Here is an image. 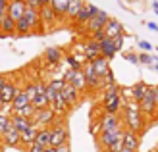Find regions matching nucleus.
<instances>
[{
  "instance_id": "obj_15",
  "label": "nucleus",
  "mask_w": 158,
  "mask_h": 152,
  "mask_svg": "<svg viewBox=\"0 0 158 152\" xmlns=\"http://www.w3.org/2000/svg\"><path fill=\"white\" fill-rule=\"evenodd\" d=\"M23 18H25V19L29 21V25H31V29H33V31H37V29H41V27H43V21H41V12H39L37 8L27 6V10H25V14H23ZM43 29H44V27H43Z\"/></svg>"
},
{
  "instance_id": "obj_9",
  "label": "nucleus",
  "mask_w": 158,
  "mask_h": 152,
  "mask_svg": "<svg viewBox=\"0 0 158 152\" xmlns=\"http://www.w3.org/2000/svg\"><path fill=\"white\" fill-rule=\"evenodd\" d=\"M43 60H44L46 66H58V64L64 60V52H62V48H58V46H48L43 54Z\"/></svg>"
},
{
  "instance_id": "obj_45",
  "label": "nucleus",
  "mask_w": 158,
  "mask_h": 152,
  "mask_svg": "<svg viewBox=\"0 0 158 152\" xmlns=\"http://www.w3.org/2000/svg\"><path fill=\"white\" fill-rule=\"evenodd\" d=\"M8 83H10V75H0V91H2Z\"/></svg>"
},
{
  "instance_id": "obj_42",
  "label": "nucleus",
  "mask_w": 158,
  "mask_h": 152,
  "mask_svg": "<svg viewBox=\"0 0 158 152\" xmlns=\"http://www.w3.org/2000/svg\"><path fill=\"white\" fill-rule=\"evenodd\" d=\"M43 150H44V146L37 145V142H33V145H29V146H27V152H43Z\"/></svg>"
},
{
  "instance_id": "obj_29",
  "label": "nucleus",
  "mask_w": 158,
  "mask_h": 152,
  "mask_svg": "<svg viewBox=\"0 0 158 152\" xmlns=\"http://www.w3.org/2000/svg\"><path fill=\"white\" fill-rule=\"evenodd\" d=\"M31 33H33V29H31L29 21L25 18L15 19V35H31Z\"/></svg>"
},
{
  "instance_id": "obj_22",
  "label": "nucleus",
  "mask_w": 158,
  "mask_h": 152,
  "mask_svg": "<svg viewBox=\"0 0 158 152\" xmlns=\"http://www.w3.org/2000/svg\"><path fill=\"white\" fill-rule=\"evenodd\" d=\"M18 91H19V87L15 85L14 81H10L2 91H0V98H2L6 104H12V100H14V97L18 94Z\"/></svg>"
},
{
  "instance_id": "obj_17",
  "label": "nucleus",
  "mask_w": 158,
  "mask_h": 152,
  "mask_svg": "<svg viewBox=\"0 0 158 152\" xmlns=\"http://www.w3.org/2000/svg\"><path fill=\"white\" fill-rule=\"evenodd\" d=\"M50 108L54 110V114H56L58 117H62V116H66L68 112H69V104H68V102L64 100V97H62V94L58 92V94H56V98L50 102Z\"/></svg>"
},
{
  "instance_id": "obj_46",
  "label": "nucleus",
  "mask_w": 158,
  "mask_h": 152,
  "mask_svg": "<svg viewBox=\"0 0 158 152\" xmlns=\"http://www.w3.org/2000/svg\"><path fill=\"white\" fill-rule=\"evenodd\" d=\"M27 6H31V8H37V10H41V8H43L41 0H27Z\"/></svg>"
},
{
  "instance_id": "obj_43",
  "label": "nucleus",
  "mask_w": 158,
  "mask_h": 152,
  "mask_svg": "<svg viewBox=\"0 0 158 152\" xmlns=\"http://www.w3.org/2000/svg\"><path fill=\"white\" fill-rule=\"evenodd\" d=\"M54 150H56V152H72V150H69V142H64V145L54 146Z\"/></svg>"
},
{
  "instance_id": "obj_7",
  "label": "nucleus",
  "mask_w": 158,
  "mask_h": 152,
  "mask_svg": "<svg viewBox=\"0 0 158 152\" xmlns=\"http://www.w3.org/2000/svg\"><path fill=\"white\" fill-rule=\"evenodd\" d=\"M98 123H100V131H112V129H118V127H123L120 116L118 114H106V112H104V116L98 119Z\"/></svg>"
},
{
  "instance_id": "obj_31",
  "label": "nucleus",
  "mask_w": 158,
  "mask_h": 152,
  "mask_svg": "<svg viewBox=\"0 0 158 152\" xmlns=\"http://www.w3.org/2000/svg\"><path fill=\"white\" fill-rule=\"evenodd\" d=\"M83 0H69V6H68V12H66V15L68 18H72V19H75V15L79 14V10L83 8Z\"/></svg>"
},
{
  "instance_id": "obj_14",
  "label": "nucleus",
  "mask_w": 158,
  "mask_h": 152,
  "mask_svg": "<svg viewBox=\"0 0 158 152\" xmlns=\"http://www.w3.org/2000/svg\"><path fill=\"white\" fill-rule=\"evenodd\" d=\"M0 139H2V145H4V146H12V148H14V146H19V145H21V133L15 129L14 125H12Z\"/></svg>"
},
{
  "instance_id": "obj_26",
  "label": "nucleus",
  "mask_w": 158,
  "mask_h": 152,
  "mask_svg": "<svg viewBox=\"0 0 158 152\" xmlns=\"http://www.w3.org/2000/svg\"><path fill=\"white\" fill-rule=\"evenodd\" d=\"M37 131H39L37 125H31V127H27L25 131H21V145H25V146L33 145L35 137H37Z\"/></svg>"
},
{
  "instance_id": "obj_36",
  "label": "nucleus",
  "mask_w": 158,
  "mask_h": 152,
  "mask_svg": "<svg viewBox=\"0 0 158 152\" xmlns=\"http://www.w3.org/2000/svg\"><path fill=\"white\" fill-rule=\"evenodd\" d=\"M27 92V97H29V100H33L35 97H37V83H29V85H25V89H23Z\"/></svg>"
},
{
  "instance_id": "obj_37",
  "label": "nucleus",
  "mask_w": 158,
  "mask_h": 152,
  "mask_svg": "<svg viewBox=\"0 0 158 152\" xmlns=\"http://www.w3.org/2000/svg\"><path fill=\"white\" fill-rule=\"evenodd\" d=\"M48 85L52 87L54 91H58V92H60L62 89H64V85H66V81H64V77H62V79H52V81H50Z\"/></svg>"
},
{
  "instance_id": "obj_55",
  "label": "nucleus",
  "mask_w": 158,
  "mask_h": 152,
  "mask_svg": "<svg viewBox=\"0 0 158 152\" xmlns=\"http://www.w3.org/2000/svg\"><path fill=\"white\" fill-rule=\"evenodd\" d=\"M154 152H158V148H156V150H154Z\"/></svg>"
},
{
  "instance_id": "obj_51",
  "label": "nucleus",
  "mask_w": 158,
  "mask_h": 152,
  "mask_svg": "<svg viewBox=\"0 0 158 152\" xmlns=\"http://www.w3.org/2000/svg\"><path fill=\"white\" fill-rule=\"evenodd\" d=\"M152 10H154V14L158 15V2H152Z\"/></svg>"
},
{
  "instance_id": "obj_16",
  "label": "nucleus",
  "mask_w": 158,
  "mask_h": 152,
  "mask_svg": "<svg viewBox=\"0 0 158 152\" xmlns=\"http://www.w3.org/2000/svg\"><path fill=\"white\" fill-rule=\"evenodd\" d=\"M98 44H100V56H104V58H108V60L116 56L118 48H116V44H114V39L104 37L102 41H98Z\"/></svg>"
},
{
  "instance_id": "obj_3",
  "label": "nucleus",
  "mask_w": 158,
  "mask_h": 152,
  "mask_svg": "<svg viewBox=\"0 0 158 152\" xmlns=\"http://www.w3.org/2000/svg\"><path fill=\"white\" fill-rule=\"evenodd\" d=\"M58 119V116L54 114V110L48 106V108H43V110H37L35 116L31 117V123L37 125V127H50L54 121Z\"/></svg>"
},
{
  "instance_id": "obj_1",
  "label": "nucleus",
  "mask_w": 158,
  "mask_h": 152,
  "mask_svg": "<svg viewBox=\"0 0 158 152\" xmlns=\"http://www.w3.org/2000/svg\"><path fill=\"white\" fill-rule=\"evenodd\" d=\"M122 123L125 125V129H131V131H141L143 129V123H145V116L139 108V102L135 100H129L123 104V119Z\"/></svg>"
},
{
  "instance_id": "obj_56",
  "label": "nucleus",
  "mask_w": 158,
  "mask_h": 152,
  "mask_svg": "<svg viewBox=\"0 0 158 152\" xmlns=\"http://www.w3.org/2000/svg\"><path fill=\"white\" fill-rule=\"evenodd\" d=\"M23 2H27V0H23Z\"/></svg>"
},
{
  "instance_id": "obj_38",
  "label": "nucleus",
  "mask_w": 158,
  "mask_h": 152,
  "mask_svg": "<svg viewBox=\"0 0 158 152\" xmlns=\"http://www.w3.org/2000/svg\"><path fill=\"white\" fill-rule=\"evenodd\" d=\"M152 60V56L148 54V52H143V54H139V64H145V66H148Z\"/></svg>"
},
{
  "instance_id": "obj_20",
  "label": "nucleus",
  "mask_w": 158,
  "mask_h": 152,
  "mask_svg": "<svg viewBox=\"0 0 158 152\" xmlns=\"http://www.w3.org/2000/svg\"><path fill=\"white\" fill-rule=\"evenodd\" d=\"M39 12H41V21H43V27H50V25H54V23H56L58 14L54 12L50 6H43Z\"/></svg>"
},
{
  "instance_id": "obj_2",
  "label": "nucleus",
  "mask_w": 158,
  "mask_h": 152,
  "mask_svg": "<svg viewBox=\"0 0 158 152\" xmlns=\"http://www.w3.org/2000/svg\"><path fill=\"white\" fill-rule=\"evenodd\" d=\"M69 139V131H68V125L64 121L56 119L52 125H50V146H58V145H64Z\"/></svg>"
},
{
  "instance_id": "obj_57",
  "label": "nucleus",
  "mask_w": 158,
  "mask_h": 152,
  "mask_svg": "<svg viewBox=\"0 0 158 152\" xmlns=\"http://www.w3.org/2000/svg\"><path fill=\"white\" fill-rule=\"evenodd\" d=\"M8 2H10V0H8Z\"/></svg>"
},
{
  "instance_id": "obj_52",
  "label": "nucleus",
  "mask_w": 158,
  "mask_h": 152,
  "mask_svg": "<svg viewBox=\"0 0 158 152\" xmlns=\"http://www.w3.org/2000/svg\"><path fill=\"white\" fill-rule=\"evenodd\" d=\"M154 98H156V104H158V85L154 87Z\"/></svg>"
},
{
  "instance_id": "obj_11",
  "label": "nucleus",
  "mask_w": 158,
  "mask_h": 152,
  "mask_svg": "<svg viewBox=\"0 0 158 152\" xmlns=\"http://www.w3.org/2000/svg\"><path fill=\"white\" fill-rule=\"evenodd\" d=\"M97 12H98V8L94 6V4H87V2H85V4H83V8L79 10V14L75 15V19H73V21L77 23V25H83V27H85V23L89 21V19H91Z\"/></svg>"
},
{
  "instance_id": "obj_28",
  "label": "nucleus",
  "mask_w": 158,
  "mask_h": 152,
  "mask_svg": "<svg viewBox=\"0 0 158 152\" xmlns=\"http://www.w3.org/2000/svg\"><path fill=\"white\" fill-rule=\"evenodd\" d=\"M147 91H148V85H147V83H137V85H133V87H131L133 100H135V102H141V100L145 98Z\"/></svg>"
},
{
  "instance_id": "obj_8",
  "label": "nucleus",
  "mask_w": 158,
  "mask_h": 152,
  "mask_svg": "<svg viewBox=\"0 0 158 152\" xmlns=\"http://www.w3.org/2000/svg\"><path fill=\"white\" fill-rule=\"evenodd\" d=\"M122 135H123V127H118V129H112V131H100L98 133V142H100V146L106 150L114 141L120 139Z\"/></svg>"
},
{
  "instance_id": "obj_50",
  "label": "nucleus",
  "mask_w": 158,
  "mask_h": 152,
  "mask_svg": "<svg viewBox=\"0 0 158 152\" xmlns=\"http://www.w3.org/2000/svg\"><path fill=\"white\" fill-rule=\"evenodd\" d=\"M43 152H56V150H54V146H44Z\"/></svg>"
},
{
  "instance_id": "obj_39",
  "label": "nucleus",
  "mask_w": 158,
  "mask_h": 152,
  "mask_svg": "<svg viewBox=\"0 0 158 152\" xmlns=\"http://www.w3.org/2000/svg\"><path fill=\"white\" fill-rule=\"evenodd\" d=\"M56 94H58V91H54L50 85H46V98H48V102H52L56 98Z\"/></svg>"
},
{
  "instance_id": "obj_34",
  "label": "nucleus",
  "mask_w": 158,
  "mask_h": 152,
  "mask_svg": "<svg viewBox=\"0 0 158 152\" xmlns=\"http://www.w3.org/2000/svg\"><path fill=\"white\" fill-rule=\"evenodd\" d=\"M12 127V116H8V114H0V137L8 131Z\"/></svg>"
},
{
  "instance_id": "obj_53",
  "label": "nucleus",
  "mask_w": 158,
  "mask_h": 152,
  "mask_svg": "<svg viewBox=\"0 0 158 152\" xmlns=\"http://www.w3.org/2000/svg\"><path fill=\"white\" fill-rule=\"evenodd\" d=\"M122 152H135V150H129V148H123Z\"/></svg>"
},
{
  "instance_id": "obj_47",
  "label": "nucleus",
  "mask_w": 158,
  "mask_h": 152,
  "mask_svg": "<svg viewBox=\"0 0 158 152\" xmlns=\"http://www.w3.org/2000/svg\"><path fill=\"white\" fill-rule=\"evenodd\" d=\"M148 66H151L154 71H158V58H154V56H152V60H151V64H148Z\"/></svg>"
},
{
  "instance_id": "obj_6",
  "label": "nucleus",
  "mask_w": 158,
  "mask_h": 152,
  "mask_svg": "<svg viewBox=\"0 0 158 152\" xmlns=\"http://www.w3.org/2000/svg\"><path fill=\"white\" fill-rule=\"evenodd\" d=\"M139 108L143 112V116H154L158 112V104H156V98H154V87H148L145 98L139 102Z\"/></svg>"
},
{
  "instance_id": "obj_5",
  "label": "nucleus",
  "mask_w": 158,
  "mask_h": 152,
  "mask_svg": "<svg viewBox=\"0 0 158 152\" xmlns=\"http://www.w3.org/2000/svg\"><path fill=\"white\" fill-rule=\"evenodd\" d=\"M108 19H110V15H108L106 12L98 10L89 21L85 23V31H87V33H91V35H93V33H97V31H102V29H104V25L108 23Z\"/></svg>"
},
{
  "instance_id": "obj_41",
  "label": "nucleus",
  "mask_w": 158,
  "mask_h": 152,
  "mask_svg": "<svg viewBox=\"0 0 158 152\" xmlns=\"http://www.w3.org/2000/svg\"><path fill=\"white\" fill-rule=\"evenodd\" d=\"M139 48L145 50V52H151V50H152V44L148 43V41H141V43H139Z\"/></svg>"
},
{
  "instance_id": "obj_54",
  "label": "nucleus",
  "mask_w": 158,
  "mask_h": 152,
  "mask_svg": "<svg viewBox=\"0 0 158 152\" xmlns=\"http://www.w3.org/2000/svg\"><path fill=\"white\" fill-rule=\"evenodd\" d=\"M0 145H2V139H0Z\"/></svg>"
},
{
  "instance_id": "obj_48",
  "label": "nucleus",
  "mask_w": 158,
  "mask_h": 152,
  "mask_svg": "<svg viewBox=\"0 0 158 152\" xmlns=\"http://www.w3.org/2000/svg\"><path fill=\"white\" fill-rule=\"evenodd\" d=\"M147 27H148V29H152V31H158V25H156V23H152V21H148V23H147Z\"/></svg>"
},
{
  "instance_id": "obj_10",
  "label": "nucleus",
  "mask_w": 158,
  "mask_h": 152,
  "mask_svg": "<svg viewBox=\"0 0 158 152\" xmlns=\"http://www.w3.org/2000/svg\"><path fill=\"white\" fill-rule=\"evenodd\" d=\"M79 50H81V54L85 56L87 62H93L94 58H98V56H100V44L97 41H93V39H89V41H87Z\"/></svg>"
},
{
  "instance_id": "obj_18",
  "label": "nucleus",
  "mask_w": 158,
  "mask_h": 152,
  "mask_svg": "<svg viewBox=\"0 0 158 152\" xmlns=\"http://www.w3.org/2000/svg\"><path fill=\"white\" fill-rule=\"evenodd\" d=\"M104 37H108V39H114V37H118V35H123V27H122V23L118 21V19H112L110 18L108 19V23L104 25Z\"/></svg>"
},
{
  "instance_id": "obj_44",
  "label": "nucleus",
  "mask_w": 158,
  "mask_h": 152,
  "mask_svg": "<svg viewBox=\"0 0 158 152\" xmlns=\"http://www.w3.org/2000/svg\"><path fill=\"white\" fill-rule=\"evenodd\" d=\"M114 44H116V48L120 50L122 46H123V35H118V37H114Z\"/></svg>"
},
{
  "instance_id": "obj_27",
  "label": "nucleus",
  "mask_w": 158,
  "mask_h": 152,
  "mask_svg": "<svg viewBox=\"0 0 158 152\" xmlns=\"http://www.w3.org/2000/svg\"><path fill=\"white\" fill-rule=\"evenodd\" d=\"M12 125L21 133V131H25L27 127H31L33 123H31V119H29V117H23V116H18V114H12Z\"/></svg>"
},
{
  "instance_id": "obj_23",
  "label": "nucleus",
  "mask_w": 158,
  "mask_h": 152,
  "mask_svg": "<svg viewBox=\"0 0 158 152\" xmlns=\"http://www.w3.org/2000/svg\"><path fill=\"white\" fill-rule=\"evenodd\" d=\"M31 100H29V97H27V92L23 91V89H19L18 91V94L14 97V100H12V104H10V108H12V114L15 110H19V108H23V106H27Z\"/></svg>"
},
{
  "instance_id": "obj_13",
  "label": "nucleus",
  "mask_w": 158,
  "mask_h": 152,
  "mask_svg": "<svg viewBox=\"0 0 158 152\" xmlns=\"http://www.w3.org/2000/svg\"><path fill=\"white\" fill-rule=\"evenodd\" d=\"M25 10H27V2H23V0H10L6 14L10 15V18H14V19H19V18H23Z\"/></svg>"
},
{
  "instance_id": "obj_25",
  "label": "nucleus",
  "mask_w": 158,
  "mask_h": 152,
  "mask_svg": "<svg viewBox=\"0 0 158 152\" xmlns=\"http://www.w3.org/2000/svg\"><path fill=\"white\" fill-rule=\"evenodd\" d=\"M0 35H15V19L10 15H4L2 25H0Z\"/></svg>"
},
{
  "instance_id": "obj_33",
  "label": "nucleus",
  "mask_w": 158,
  "mask_h": 152,
  "mask_svg": "<svg viewBox=\"0 0 158 152\" xmlns=\"http://www.w3.org/2000/svg\"><path fill=\"white\" fill-rule=\"evenodd\" d=\"M35 112H37V108L29 102L27 106H23V108H19V110H15L14 114H18V116H23V117H29V119H31V117L35 116Z\"/></svg>"
},
{
  "instance_id": "obj_24",
  "label": "nucleus",
  "mask_w": 158,
  "mask_h": 152,
  "mask_svg": "<svg viewBox=\"0 0 158 152\" xmlns=\"http://www.w3.org/2000/svg\"><path fill=\"white\" fill-rule=\"evenodd\" d=\"M35 142L41 146H50V127H39Z\"/></svg>"
},
{
  "instance_id": "obj_32",
  "label": "nucleus",
  "mask_w": 158,
  "mask_h": 152,
  "mask_svg": "<svg viewBox=\"0 0 158 152\" xmlns=\"http://www.w3.org/2000/svg\"><path fill=\"white\" fill-rule=\"evenodd\" d=\"M31 104H33L37 110H43V108H48V106H50L48 98H46V92H44V94H37V97L31 100Z\"/></svg>"
},
{
  "instance_id": "obj_40",
  "label": "nucleus",
  "mask_w": 158,
  "mask_h": 152,
  "mask_svg": "<svg viewBox=\"0 0 158 152\" xmlns=\"http://www.w3.org/2000/svg\"><path fill=\"white\" fill-rule=\"evenodd\" d=\"M123 58L127 60V62H131V64H139V56H137V54H133V52H125V54H123Z\"/></svg>"
},
{
  "instance_id": "obj_35",
  "label": "nucleus",
  "mask_w": 158,
  "mask_h": 152,
  "mask_svg": "<svg viewBox=\"0 0 158 152\" xmlns=\"http://www.w3.org/2000/svg\"><path fill=\"white\" fill-rule=\"evenodd\" d=\"M122 150H123V135H122L118 141H114L112 145L106 148V152H122Z\"/></svg>"
},
{
  "instance_id": "obj_12",
  "label": "nucleus",
  "mask_w": 158,
  "mask_h": 152,
  "mask_svg": "<svg viewBox=\"0 0 158 152\" xmlns=\"http://www.w3.org/2000/svg\"><path fill=\"white\" fill-rule=\"evenodd\" d=\"M60 94H62V97H64V100L69 104V108L75 106V104L81 100V92H79L72 83H66V85H64V89L60 91Z\"/></svg>"
},
{
  "instance_id": "obj_49",
  "label": "nucleus",
  "mask_w": 158,
  "mask_h": 152,
  "mask_svg": "<svg viewBox=\"0 0 158 152\" xmlns=\"http://www.w3.org/2000/svg\"><path fill=\"white\" fill-rule=\"evenodd\" d=\"M8 106H10V104H6L2 98H0V114H2V110H4V108H8Z\"/></svg>"
},
{
  "instance_id": "obj_19",
  "label": "nucleus",
  "mask_w": 158,
  "mask_h": 152,
  "mask_svg": "<svg viewBox=\"0 0 158 152\" xmlns=\"http://www.w3.org/2000/svg\"><path fill=\"white\" fill-rule=\"evenodd\" d=\"M123 148H129V150L137 152V148H139V133L137 131L123 129Z\"/></svg>"
},
{
  "instance_id": "obj_4",
  "label": "nucleus",
  "mask_w": 158,
  "mask_h": 152,
  "mask_svg": "<svg viewBox=\"0 0 158 152\" xmlns=\"http://www.w3.org/2000/svg\"><path fill=\"white\" fill-rule=\"evenodd\" d=\"M64 81L66 83H72L79 92H85L87 89H89V87H87V79H85L83 69H72V68H69L64 73Z\"/></svg>"
},
{
  "instance_id": "obj_30",
  "label": "nucleus",
  "mask_w": 158,
  "mask_h": 152,
  "mask_svg": "<svg viewBox=\"0 0 158 152\" xmlns=\"http://www.w3.org/2000/svg\"><path fill=\"white\" fill-rule=\"evenodd\" d=\"M48 6H50L58 15H66L68 6H69V0H50V4H48Z\"/></svg>"
},
{
  "instance_id": "obj_21",
  "label": "nucleus",
  "mask_w": 158,
  "mask_h": 152,
  "mask_svg": "<svg viewBox=\"0 0 158 152\" xmlns=\"http://www.w3.org/2000/svg\"><path fill=\"white\" fill-rule=\"evenodd\" d=\"M108 62H110V60H108V58H104V56H98V58H94V60L91 62L98 77H104L108 71H110V64H108Z\"/></svg>"
}]
</instances>
